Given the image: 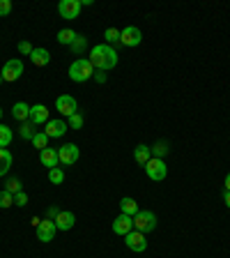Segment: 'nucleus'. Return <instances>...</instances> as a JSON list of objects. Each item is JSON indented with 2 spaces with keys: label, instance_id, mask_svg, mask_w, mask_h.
<instances>
[{
  "label": "nucleus",
  "instance_id": "423d86ee",
  "mask_svg": "<svg viewBox=\"0 0 230 258\" xmlns=\"http://www.w3.org/2000/svg\"><path fill=\"white\" fill-rule=\"evenodd\" d=\"M140 42H143V32L136 26H127L124 30H120V44H122V46L134 48V46H138Z\"/></svg>",
  "mask_w": 230,
  "mask_h": 258
},
{
  "label": "nucleus",
  "instance_id": "f704fd0d",
  "mask_svg": "<svg viewBox=\"0 0 230 258\" xmlns=\"http://www.w3.org/2000/svg\"><path fill=\"white\" fill-rule=\"evenodd\" d=\"M12 12V0H0V16H7Z\"/></svg>",
  "mask_w": 230,
  "mask_h": 258
},
{
  "label": "nucleus",
  "instance_id": "cd10ccee",
  "mask_svg": "<svg viewBox=\"0 0 230 258\" xmlns=\"http://www.w3.org/2000/svg\"><path fill=\"white\" fill-rule=\"evenodd\" d=\"M14 205V194H10V191H0V208L3 210H7V208H12Z\"/></svg>",
  "mask_w": 230,
  "mask_h": 258
},
{
  "label": "nucleus",
  "instance_id": "39448f33",
  "mask_svg": "<svg viewBox=\"0 0 230 258\" xmlns=\"http://www.w3.org/2000/svg\"><path fill=\"white\" fill-rule=\"evenodd\" d=\"M23 74V60L19 58H12L5 62V67H3V72H0V76H3V81H7V83H12V81L21 79Z\"/></svg>",
  "mask_w": 230,
  "mask_h": 258
},
{
  "label": "nucleus",
  "instance_id": "2f4dec72",
  "mask_svg": "<svg viewBox=\"0 0 230 258\" xmlns=\"http://www.w3.org/2000/svg\"><path fill=\"white\" fill-rule=\"evenodd\" d=\"M14 205H19V208H23V205H28V194H26V191H19V194H14Z\"/></svg>",
  "mask_w": 230,
  "mask_h": 258
},
{
  "label": "nucleus",
  "instance_id": "72a5a7b5",
  "mask_svg": "<svg viewBox=\"0 0 230 258\" xmlns=\"http://www.w3.org/2000/svg\"><path fill=\"white\" fill-rule=\"evenodd\" d=\"M32 51L35 48L30 46V42H19V53L21 55H32Z\"/></svg>",
  "mask_w": 230,
  "mask_h": 258
},
{
  "label": "nucleus",
  "instance_id": "473e14b6",
  "mask_svg": "<svg viewBox=\"0 0 230 258\" xmlns=\"http://www.w3.org/2000/svg\"><path fill=\"white\" fill-rule=\"evenodd\" d=\"M69 127L71 129H81V127H83V118H81V113H74V115L69 118Z\"/></svg>",
  "mask_w": 230,
  "mask_h": 258
},
{
  "label": "nucleus",
  "instance_id": "9b49d317",
  "mask_svg": "<svg viewBox=\"0 0 230 258\" xmlns=\"http://www.w3.org/2000/svg\"><path fill=\"white\" fill-rule=\"evenodd\" d=\"M131 231H134V217L120 212V215L115 217V221H113V233H115V235H127V233H131Z\"/></svg>",
  "mask_w": 230,
  "mask_h": 258
},
{
  "label": "nucleus",
  "instance_id": "e433bc0d",
  "mask_svg": "<svg viewBox=\"0 0 230 258\" xmlns=\"http://www.w3.org/2000/svg\"><path fill=\"white\" fill-rule=\"evenodd\" d=\"M95 79L99 81V83H106V74H104V72H99V74H95Z\"/></svg>",
  "mask_w": 230,
  "mask_h": 258
},
{
  "label": "nucleus",
  "instance_id": "7c9ffc66",
  "mask_svg": "<svg viewBox=\"0 0 230 258\" xmlns=\"http://www.w3.org/2000/svg\"><path fill=\"white\" fill-rule=\"evenodd\" d=\"M5 191H10V194H19V191H21V182H19L16 177H12V180H7V184H5Z\"/></svg>",
  "mask_w": 230,
  "mask_h": 258
},
{
  "label": "nucleus",
  "instance_id": "5701e85b",
  "mask_svg": "<svg viewBox=\"0 0 230 258\" xmlns=\"http://www.w3.org/2000/svg\"><path fill=\"white\" fill-rule=\"evenodd\" d=\"M35 134H37V132H35V124H32L30 120H28V122H21V127H19V136H21V139L32 141Z\"/></svg>",
  "mask_w": 230,
  "mask_h": 258
},
{
  "label": "nucleus",
  "instance_id": "dca6fc26",
  "mask_svg": "<svg viewBox=\"0 0 230 258\" xmlns=\"http://www.w3.org/2000/svg\"><path fill=\"white\" fill-rule=\"evenodd\" d=\"M39 159H42V166H46L48 171H51V168H58V164H60L58 150H53V148H46V150L39 152Z\"/></svg>",
  "mask_w": 230,
  "mask_h": 258
},
{
  "label": "nucleus",
  "instance_id": "4c0bfd02",
  "mask_svg": "<svg viewBox=\"0 0 230 258\" xmlns=\"http://www.w3.org/2000/svg\"><path fill=\"white\" fill-rule=\"evenodd\" d=\"M223 201H225V208L230 210V191H223Z\"/></svg>",
  "mask_w": 230,
  "mask_h": 258
},
{
  "label": "nucleus",
  "instance_id": "6ab92c4d",
  "mask_svg": "<svg viewBox=\"0 0 230 258\" xmlns=\"http://www.w3.org/2000/svg\"><path fill=\"white\" fill-rule=\"evenodd\" d=\"M30 60L37 64V67H46V64L51 62V53H48L46 48H35L32 55H30Z\"/></svg>",
  "mask_w": 230,
  "mask_h": 258
},
{
  "label": "nucleus",
  "instance_id": "1a4fd4ad",
  "mask_svg": "<svg viewBox=\"0 0 230 258\" xmlns=\"http://www.w3.org/2000/svg\"><path fill=\"white\" fill-rule=\"evenodd\" d=\"M124 244H127L131 251H145L147 249V240H145V233H140V231H131V233H127L124 235Z\"/></svg>",
  "mask_w": 230,
  "mask_h": 258
},
{
  "label": "nucleus",
  "instance_id": "4468645a",
  "mask_svg": "<svg viewBox=\"0 0 230 258\" xmlns=\"http://www.w3.org/2000/svg\"><path fill=\"white\" fill-rule=\"evenodd\" d=\"M51 120L48 115V108L44 104H37V106H30V122L37 127V124H46Z\"/></svg>",
  "mask_w": 230,
  "mask_h": 258
},
{
  "label": "nucleus",
  "instance_id": "6e6552de",
  "mask_svg": "<svg viewBox=\"0 0 230 258\" xmlns=\"http://www.w3.org/2000/svg\"><path fill=\"white\" fill-rule=\"evenodd\" d=\"M55 108H58L60 115H64V118H71L74 113H79V104H76V99L71 95H60L55 99Z\"/></svg>",
  "mask_w": 230,
  "mask_h": 258
},
{
  "label": "nucleus",
  "instance_id": "a19ab883",
  "mask_svg": "<svg viewBox=\"0 0 230 258\" xmlns=\"http://www.w3.org/2000/svg\"><path fill=\"white\" fill-rule=\"evenodd\" d=\"M0 83H3V76H0Z\"/></svg>",
  "mask_w": 230,
  "mask_h": 258
},
{
  "label": "nucleus",
  "instance_id": "f3484780",
  "mask_svg": "<svg viewBox=\"0 0 230 258\" xmlns=\"http://www.w3.org/2000/svg\"><path fill=\"white\" fill-rule=\"evenodd\" d=\"M12 115H14V120H19V122H28V120H30V106H28L26 102H16L14 106H12Z\"/></svg>",
  "mask_w": 230,
  "mask_h": 258
},
{
  "label": "nucleus",
  "instance_id": "9d476101",
  "mask_svg": "<svg viewBox=\"0 0 230 258\" xmlns=\"http://www.w3.org/2000/svg\"><path fill=\"white\" fill-rule=\"evenodd\" d=\"M58 157H60V164H64V166H74L76 161H79V157H81L79 145H74V143L62 145V148L58 150Z\"/></svg>",
  "mask_w": 230,
  "mask_h": 258
},
{
  "label": "nucleus",
  "instance_id": "f03ea898",
  "mask_svg": "<svg viewBox=\"0 0 230 258\" xmlns=\"http://www.w3.org/2000/svg\"><path fill=\"white\" fill-rule=\"evenodd\" d=\"M92 76H95V67H92V62L88 58H79L71 62L69 79L74 81V83H86V81H90Z\"/></svg>",
  "mask_w": 230,
  "mask_h": 258
},
{
  "label": "nucleus",
  "instance_id": "aec40b11",
  "mask_svg": "<svg viewBox=\"0 0 230 258\" xmlns=\"http://www.w3.org/2000/svg\"><path fill=\"white\" fill-rule=\"evenodd\" d=\"M134 159L138 161V164H143V166H145V164H147V161L152 159V150L147 148V145H143V143L136 145V150H134Z\"/></svg>",
  "mask_w": 230,
  "mask_h": 258
},
{
  "label": "nucleus",
  "instance_id": "ddd939ff",
  "mask_svg": "<svg viewBox=\"0 0 230 258\" xmlns=\"http://www.w3.org/2000/svg\"><path fill=\"white\" fill-rule=\"evenodd\" d=\"M55 233H58V228H55L53 219H42V224L37 226V240L42 242H51L55 237Z\"/></svg>",
  "mask_w": 230,
  "mask_h": 258
},
{
  "label": "nucleus",
  "instance_id": "412c9836",
  "mask_svg": "<svg viewBox=\"0 0 230 258\" xmlns=\"http://www.w3.org/2000/svg\"><path fill=\"white\" fill-rule=\"evenodd\" d=\"M12 168V152L7 148H0V177Z\"/></svg>",
  "mask_w": 230,
  "mask_h": 258
},
{
  "label": "nucleus",
  "instance_id": "7ed1b4c3",
  "mask_svg": "<svg viewBox=\"0 0 230 258\" xmlns=\"http://www.w3.org/2000/svg\"><path fill=\"white\" fill-rule=\"evenodd\" d=\"M134 228L140 233H150L157 228V217L150 210H138V215L134 217Z\"/></svg>",
  "mask_w": 230,
  "mask_h": 258
},
{
  "label": "nucleus",
  "instance_id": "0eeeda50",
  "mask_svg": "<svg viewBox=\"0 0 230 258\" xmlns=\"http://www.w3.org/2000/svg\"><path fill=\"white\" fill-rule=\"evenodd\" d=\"M81 10H83V5H81V0H62L58 5V12L62 19H67V21H74V19H79Z\"/></svg>",
  "mask_w": 230,
  "mask_h": 258
},
{
  "label": "nucleus",
  "instance_id": "f8f14e48",
  "mask_svg": "<svg viewBox=\"0 0 230 258\" xmlns=\"http://www.w3.org/2000/svg\"><path fill=\"white\" fill-rule=\"evenodd\" d=\"M44 134H46L48 139H60V136L67 134V122H64V120H60V118H51L46 122Z\"/></svg>",
  "mask_w": 230,
  "mask_h": 258
},
{
  "label": "nucleus",
  "instance_id": "c9c22d12",
  "mask_svg": "<svg viewBox=\"0 0 230 258\" xmlns=\"http://www.w3.org/2000/svg\"><path fill=\"white\" fill-rule=\"evenodd\" d=\"M58 215H60V210H58V208H51V210H48V219H55Z\"/></svg>",
  "mask_w": 230,
  "mask_h": 258
},
{
  "label": "nucleus",
  "instance_id": "c756f323",
  "mask_svg": "<svg viewBox=\"0 0 230 258\" xmlns=\"http://www.w3.org/2000/svg\"><path fill=\"white\" fill-rule=\"evenodd\" d=\"M152 150V157H157V159H161V157L166 155L168 152V143H164V141H161V143H157L155 148H150Z\"/></svg>",
  "mask_w": 230,
  "mask_h": 258
},
{
  "label": "nucleus",
  "instance_id": "b1692460",
  "mask_svg": "<svg viewBox=\"0 0 230 258\" xmlns=\"http://www.w3.org/2000/svg\"><path fill=\"white\" fill-rule=\"evenodd\" d=\"M14 139V132H12L7 124H0V148H7Z\"/></svg>",
  "mask_w": 230,
  "mask_h": 258
},
{
  "label": "nucleus",
  "instance_id": "20e7f679",
  "mask_svg": "<svg viewBox=\"0 0 230 258\" xmlns=\"http://www.w3.org/2000/svg\"><path fill=\"white\" fill-rule=\"evenodd\" d=\"M145 173H147V177H150V180H155V182H161V180H166V175H168L166 161H164V159H157V157H152V159L145 164Z\"/></svg>",
  "mask_w": 230,
  "mask_h": 258
},
{
  "label": "nucleus",
  "instance_id": "58836bf2",
  "mask_svg": "<svg viewBox=\"0 0 230 258\" xmlns=\"http://www.w3.org/2000/svg\"><path fill=\"white\" fill-rule=\"evenodd\" d=\"M225 191H230V173L225 175Z\"/></svg>",
  "mask_w": 230,
  "mask_h": 258
},
{
  "label": "nucleus",
  "instance_id": "a211bd4d",
  "mask_svg": "<svg viewBox=\"0 0 230 258\" xmlns=\"http://www.w3.org/2000/svg\"><path fill=\"white\" fill-rule=\"evenodd\" d=\"M120 210H122V215L136 217V215H138V203H136L131 196H124V199L120 201Z\"/></svg>",
  "mask_w": 230,
  "mask_h": 258
},
{
  "label": "nucleus",
  "instance_id": "ea45409f",
  "mask_svg": "<svg viewBox=\"0 0 230 258\" xmlns=\"http://www.w3.org/2000/svg\"><path fill=\"white\" fill-rule=\"evenodd\" d=\"M0 120H3V106H0Z\"/></svg>",
  "mask_w": 230,
  "mask_h": 258
},
{
  "label": "nucleus",
  "instance_id": "2eb2a0df",
  "mask_svg": "<svg viewBox=\"0 0 230 258\" xmlns=\"http://www.w3.org/2000/svg\"><path fill=\"white\" fill-rule=\"evenodd\" d=\"M53 224L58 231H71L76 224V217H74V212H60V215L53 219Z\"/></svg>",
  "mask_w": 230,
  "mask_h": 258
},
{
  "label": "nucleus",
  "instance_id": "393cba45",
  "mask_svg": "<svg viewBox=\"0 0 230 258\" xmlns=\"http://www.w3.org/2000/svg\"><path fill=\"white\" fill-rule=\"evenodd\" d=\"M30 143L35 145V148H37L39 152H42V150H46V148H48V136L44 134V132H37V134L32 136V141H30Z\"/></svg>",
  "mask_w": 230,
  "mask_h": 258
},
{
  "label": "nucleus",
  "instance_id": "f257e3e1",
  "mask_svg": "<svg viewBox=\"0 0 230 258\" xmlns=\"http://www.w3.org/2000/svg\"><path fill=\"white\" fill-rule=\"evenodd\" d=\"M92 62V67L99 72H108L113 70L115 64H118V53H115V48L108 46V44H97V46H92L90 51V58H88Z\"/></svg>",
  "mask_w": 230,
  "mask_h": 258
},
{
  "label": "nucleus",
  "instance_id": "4be33fe9",
  "mask_svg": "<svg viewBox=\"0 0 230 258\" xmlns=\"http://www.w3.org/2000/svg\"><path fill=\"white\" fill-rule=\"evenodd\" d=\"M76 39V32L71 30V28H62V30L58 32V42L64 44V46H71V42Z\"/></svg>",
  "mask_w": 230,
  "mask_h": 258
},
{
  "label": "nucleus",
  "instance_id": "bb28decb",
  "mask_svg": "<svg viewBox=\"0 0 230 258\" xmlns=\"http://www.w3.org/2000/svg\"><path fill=\"white\" fill-rule=\"evenodd\" d=\"M104 39H106L108 46L115 44V42H120V30L118 28H106V30H104Z\"/></svg>",
  "mask_w": 230,
  "mask_h": 258
},
{
  "label": "nucleus",
  "instance_id": "c85d7f7f",
  "mask_svg": "<svg viewBox=\"0 0 230 258\" xmlns=\"http://www.w3.org/2000/svg\"><path fill=\"white\" fill-rule=\"evenodd\" d=\"M48 180H51L53 184H62L64 182V173L60 171V168H51V171H48Z\"/></svg>",
  "mask_w": 230,
  "mask_h": 258
},
{
  "label": "nucleus",
  "instance_id": "a878e982",
  "mask_svg": "<svg viewBox=\"0 0 230 258\" xmlns=\"http://www.w3.org/2000/svg\"><path fill=\"white\" fill-rule=\"evenodd\" d=\"M86 46H88V39L86 37H83V35H76V39H74V42H71V51H74V53H83V51H86Z\"/></svg>",
  "mask_w": 230,
  "mask_h": 258
}]
</instances>
